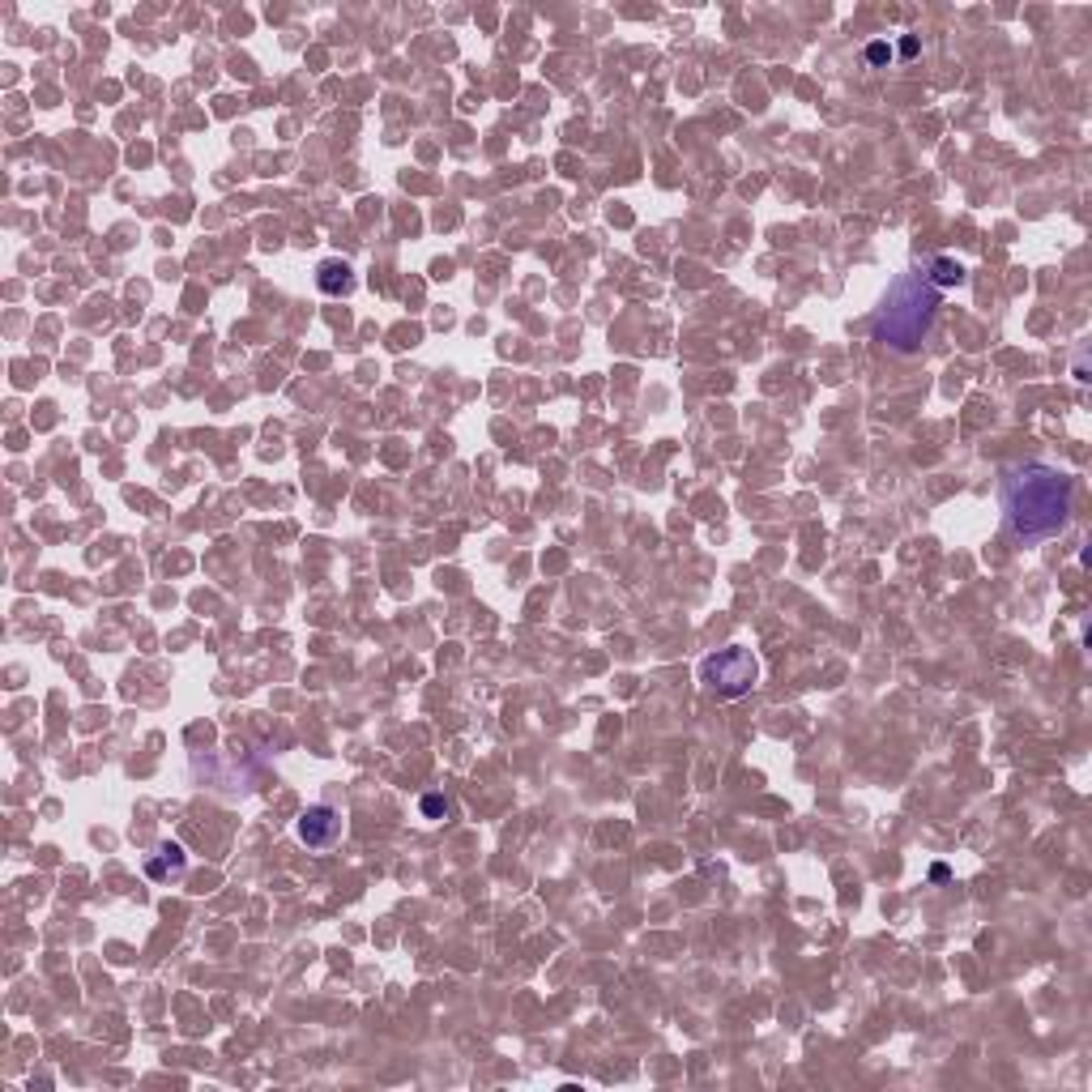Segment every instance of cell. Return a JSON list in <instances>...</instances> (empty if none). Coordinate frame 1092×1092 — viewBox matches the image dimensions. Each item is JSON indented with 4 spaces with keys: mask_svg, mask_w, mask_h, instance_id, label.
Wrapping results in <instances>:
<instances>
[{
    "mask_svg": "<svg viewBox=\"0 0 1092 1092\" xmlns=\"http://www.w3.org/2000/svg\"><path fill=\"white\" fill-rule=\"evenodd\" d=\"M998 500H1003V517L1012 538L1033 546L1045 543V538H1059L1067 529L1076 486H1071V474L1059 470V465L1024 461L1003 474Z\"/></svg>",
    "mask_w": 1092,
    "mask_h": 1092,
    "instance_id": "cell-1",
    "label": "cell"
},
{
    "mask_svg": "<svg viewBox=\"0 0 1092 1092\" xmlns=\"http://www.w3.org/2000/svg\"><path fill=\"white\" fill-rule=\"evenodd\" d=\"M939 304H943V295L922 273H901L888 287V299L875 316V342L896 354L922 351V342L931 337L934 316H939Z\"/></svg>",
    "mask_w": 1092,
    "mask_h": 1092,
    "instance_id": "cell-2",
    "label": "cell"
},
{
    "mask_svg": "<svg viewBox=\"0 0 1092 1092\" xmlns=\"http://www.w3.org/2000/svg\"><path fill=\"white\" fill-rule=\"evenodd\" d=\"M700 683L709 687L717 700H739V696H747L751 687L760 683V662H756V653L742 649V645L717 649L713 657L700 662Z\"/></svg>",
    "mask_w": 1092,
    "mask_h": 1092,
    "instance_id": "cell-3",
    "label": "cell"
},
{
    "mask_svg": "<svg viewBox=\"0 0 1092 1092\" xmlns=\"http://www.w3.org/2000/svg\"><path fill=\"white\" fill-rule=\"evenodd\" d=\"M337 837H342V811L337 806L320 803L299 815V841L308 849H329V846H337Z\"/></svg>",
    "mask_w": 1092,
    "mask_h": 1092,
    "instance_id": "cell-4",
    "label": "cell"
},
{
    "mask_svg": "<svg viewBox=\"0 0 1092 1092\" xmlns=\"http://www.w3.org/2000/svg\"><path fill=\"white\" fill-rule=\"evenodd\" d=\"M316 287L325 290V295H351V290H354V269L346 261H320Z\"/></svg>",
    "mask_w": 1092,
    "mask_h": 1092,
    "instance_id": "cell-5",
    "label": "cell"
},
{
    "mask_svg": "<svg viewBox=\"0 0 1092 1092\" xmlns=\"http://www.w3.org/2000/svg\"><path fill=\"white\" fill-rule=\"evenodd\" d=\"M922 278L931 282V287H934V290H939V295H943V290H952V287H960V282H965V265H960V261H952V256H934V261L926 265V273H922Z\"/></svg>",
    "mask_w": 1092,
    "mask_h": 1092,
    "instance_id": "cell-6",
    "label": "cell"
},
{
    "mask_svg": "<svg viewBox=\"0 0 1092 1092\" xmlns=\"http://www.w3.org/2000/svg\"><path fill=\"white\" fill-rule=\"evenodd\" d=\"M159 853H162V862H150V875H154V879H159L162 870H180V867H183V849L171 846V841H167V846H162Z\"/></svg>",
    "mask_w": 1092,
    "mask_h": 1092,
    "instance_id": "cell-7",
    "label": "cell"
},
{
    "mask_svg": "<svg viewBox=\"0 0 1092 1092\" xmlns=\"http://www.w3.org/2000/svg\"><path fill=\"white\" fill-rule=\"evenodd\" d=\"M423 815H431V820H444V815H448V803H444V798H436V794H427V798H423Z\"/></svg>",
    "mask_w": 1092,
    "mask_h": 1092,
    "instance_id": "cell-8",
    "label": "cell"
},
{
    "mask_svg": "<svg viewBox=\"0 0 1092 1092\" xmlns=\"http://www.w3.org/2000/svg\"><path fill=\"white\" fill-rule=\"evenodd\" d=\"M888 56H892V48H888V43H870V48H867V60H870V64H884Z\"/></svg>",
    "mask_w": 1092,
    "mask_h": 1092,
    "instance_id": "cell-9",
    "label": "cell"
}]
</instances>
